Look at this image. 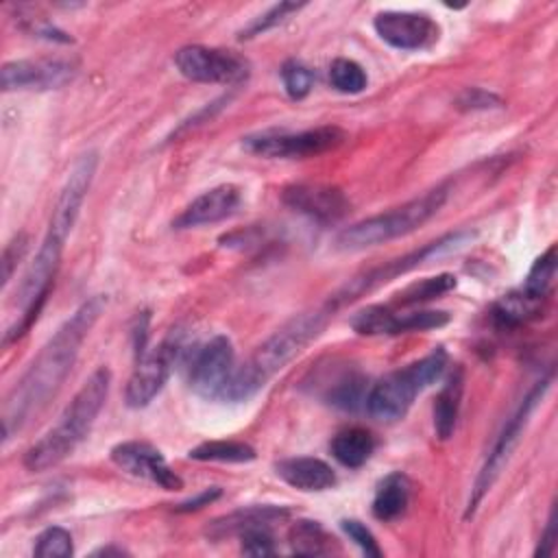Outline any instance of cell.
Wrapping results in <instances>:
<instances>
[{
	"label": "cell",
	"instance_id": "cell-33",
	"mask_svg": "<svg viewBox=\"0 0 558 558\" xmlns=\"http://www.w3.org/2000/svg\"><path fill=\"white\" fill-rule=\"evenodd\" d=\"M240 549L246 556H272L277 551L268 527H251L240 534Z\"/></svg>",
	"mask_w": 558,
	"mask_h": 558
},
{
	"label": "cell",
	"instance_id": "cell-17",
	"mask_svg": "<svg viewBox=\"0 0 558 558\" xmlns=\"http://www.w3.org/2000/svg\"><path fill=\"white\" fill-rule=\"evenodd\" d=\"M242 205V190L233 183H220L196 196L172 222L174 229H192L220 222L233 216Z\"/></svg>",
	"mask_w": 558,
	"mask_h": 558
},
{
	"label": "cell",
	"instance_id": "cell-18",
	"mask_svg": "<svg viewBox=\"0 0 558 558\" xmlns=\"http://www.w3.org/2000/svg\"><path fill=\"white\" fill-rule=\"evenodd\" d=\"M290 517V510L283 506L275 504H264V506H246L238 508L229 514H222L214 519L207 525V536L209 538H225L233 534H242L251 527H270L277 521H283Z\"/></svg>",
	"mask_w": 558,
	"mask_h": 558
},
{
	"label": "cell",
	"instance_id": "cell-2",
	"mask_svg": "<svg viewBox=\"0 0 558 558\" xmlns=\"http://www.w3.org/2000/svg\"><path fill=\"white\" fill-rule=\"evenodd\" d=\"M331 310L327 305L303 312L272 331L242 366H235L220 401L242 403L255 397L281 368H286L314 338L320 336Z\"/></svg>",
	"mask_w": 558,
	"mask_h": 558
},
{
	"label": "cell",
	"instance_id": "cell-30",
	"mask_svg": "<svg viewBox=\"0 0 558 558\" xmlns=\"http://www.w3.org/2000/svg\"><path fill=\"white\" fill-rule=\"evenodd\" d=\"M33 554L37 558H70L74 554V545H72V534L65 527L52 525L46 527L37 538H35V547Z\"/></svg>",
	"mask_w": 558,
	"mask_h": 558
},
{
	"label": "cell",
	"instance_id": "cell-39",
	"mask_svg": "<svg viewBox=\"0 0 558 558\" xmlns=\"http://www.w3.org/2000/svg\"><path fill=\"white\" fill-rule=\"evenodd\" d=\"M556 510L551 508L549 510V519L545 523V532L541 534V541H538V547H536V556H554L556 551Z\"/></svg>",
	"mask_w": 558,
	"mask_h": 558
},
{
	"label": "cell",
	"instance_id": "cell-26",
	"mask_svg": "<svg viewBox=\"0 0 558 558\" xmlns=\"http://www.w3.org/2000/svg\"><path fill=\"white\" fill-rule=\"evenodd\" d=\"M192 460L198 462H229L242 464L255 460V449L242 440H205L187 451Z\"/></svg>",
	"mask_w": 558,
	"mask_h": 558
},
{
	"label": "cell",
	"instance_id": "cell-19",
	"mask_svg": "<svg viewBox=\"0 0 558 558\" xmlns=\"http://www.w3.org/2000/svg\"><path fill=\"white\" fill-rule=\"evenodd\" d=\"M275 473L292 488H299L305 493H320V490L333 488L338 482L333 469L327 462L310 456L279 460L275 464Z\"/></svg>",
	"mask_w": 558,
	"mask_h": 558
},
{
	"label": "cell",
	"instance_id": "cell-32",
	"mask_svg": "<svg viewBox=\"0 0 558 558\" xmlns=\"http://www.w3.org/2000/svg\"><path fill=\"white\" fill-rule=\"evenodd\" d=\"M305 4L303 2H279V4H272L270 9H266L262 15H257L246 28H242L240 37L242 39H251V37H257L275 26H279L283 20H288L292 13H296L299 9H303Z\"/></svg>",
	"mask_w": 558,
	"mask_h": 558
},
{
	"label": "cell",
	"instance_id": "cell-29",
	"mask_svg": "<svg viewBox=\"0 0 558 558\" xmlns=\"http://www.w3.org/2000/svg\"><path fill=\"white\" fill-rule=\"evenodd\" d=\"M329 83L340 94H360L366 89L368 76L357 61L340 57L329 65Z\"/></svg>",
	"mask_w": 558,
	"mask_h": 558
},
{
	"label": "cell",
	"instance_id": "cell-20",
	"mask_svg": "<svg viewBox=\"0 0 558 558\" xmlns=\"http://www.w3.org/2000/svg\"><path fill=\"white\" fill-rule=\"evenodd\" d=\"M320 397L340 410H357L366 401V379L355 368H340L331 377L320 379Z\"/></svg>",
	"mask_w": 558,
	"mask_h": 558
},
{
	"label": "cell",
	"instance_id": "cell-28",
	"mask_svg": "<svg viewBox=\"0 0 558 558\" xmlns=\"http://www.w3.org/2000/svg\"><path fill=\"white\" fill-rule=\"evenodd\" d=\"M456 277L449 275V272H442V275H436V277H425L421 281H414L410 283L405 290H401L397 296V301L401 305H416V303H423V301H432V299H438L447 292H451L456 288Z\"/></svg>",
	"mask_w": 558,
	"mask_h": 558
},
{
	"label": "cell",
	"instance_id": "cell-36",
	"mask_svg": "<svg viewBox=\"0 0 558 558\" xmlns=\"http://www.w3.org/2000/svg\"><path fill=\"white\" fill-rule=\"evenodd\" d=\"M24 28L33 37H41V39H48V41H59V44H70L72 41V37L65 31L57 28L54 24H50V22H46L41 17H26Z\"/></svg>",
	"mask_w": 558,
	"mask_h": 558
},
{
	"label": "cell",
	"instance_id": "cell-4",
	"mask_svg": "<svg viewBox=\"0 0 558 558\" xmlns=\"http://www.w3.org/2000/svg\"><path fill=\"white\" fill-rule=\"evenodd\" d=\"M447 196H449V185H438L399 207H392L388 211L353 222L351 227L342 229L336 235V248L362 251V248L377 246L395 238L408 235L418 227H423L429 218H434L442 209Z\"/></svg>",
	"mask_w": 558,
	"mask_h": 558
},
{
	"label": "cell",
	"instance_id": "cell-8",
	"mask_svg": "<svg viewBox=\"0 0 558 558\" xmlns=\"http://www.w3.org/2000/svg\"><path fill=\"white\" fill-rule=\"evenodd\" d=\"M471 238H473L471 231L447 233V235H442V238H438V240H434V242L421 246L418 251H412V253H408V255H403V257H397V259H392V262H388V264H384V266L371 268V270H366V272L353 277L351 281H347L340 290H336V292L329 296V301H327L325 305H327L331 312H336L338 307H342V305L355 301L357 296H362V294H366V292H371V290H375V288L388 283L390 279H395V277H399V275H403V272H408V270L421 266V264L427 262L429 257L462 246V244H464L466 240H471Z\"/></svg>",
	"mask_w": 558,
	"mask_h": 558
},
{
	"label": "cell",
	"instance_id": "cell-25",
	"mask_svg": "<svg viewBox=\"0 0 558 558\" xmlns=\"http://www.w3.org/2000/svg\"><path fill=\"white\" fill-rule=\"evenodd\" d=\"M290 547L299 556H323L336 549L333 538L318 521L301 519L290 527Z\"/></svg>",
	"mask_w": 558,
	"mask_h": 558
},
{
	"label": "cell",
	"instance_id": "cell-35",
	"mask_svg": "<svg viewBox=\"0 0 558 558\" xmlns=\"http://www.w3.org/2000/svg\"><path fill=\"white\" fill-rule=\"evenodd\" d=\"M26 246H28V238L24 233H17V235H13L11 242H7L4 251H2V286H7L11 281L15 266L20 264V259L26 253Z\"/></svg>",
	"mask_w": 558,
	"mask_h": 558
},
{
	"label": "cell",
	"instance_id": "cell-22",
	"mask_svg": "<svg viewBox=\"0 0 558 558\" xmlns=\"http://www.w3.org/2000/svg\"><path fill=\"white\" fill-rule=\"evenodd\" d=\"M410 480L403 473H388L375 488L373 517L379 521H397L405 514L410 504Z\"/></svg>",
	"mask_w": 558,
	"mask_h": 558
},
{
	"label": "cell",
	"instance_id": "cell-10",
	"mask_svg": "<svg viewBox=\"0 0 558 558\" xmlns=\"http://www.w3.org/2000/svg\"><path fill=\"white\" fill-rule=\"evenodd\" d=\"M181 340L170 336L161 340L153 351L142 353L126 386H124V401L129 408L140 410L146 408L166 386L174 362L181 355Z\"/></svg>",
	"mask_w": 558,
	"mask_h": 558
},
{
	"label": "cell",
	"instance_id": "cell-34",
	"mask_svg": "<svg viewBox=\"0 0 558 558\" xmlns=\"http://www.w3.org/2000/svg\"><path fill=\"white\" fill-rule=\"evenodd\" d=\"M344 534L366 554V556H373V558H379L381 556V549L373 536V532L357 519H342L340 521Z\"/></svg>",
	"mask_w": 558,
	"mask_h": 558
},
{
	"label": "cell",
	"instance_id": "cell-31",
	"mask_svg": "<svg viewBox=\"0 0 558 558\" xmlns=\"http://www.w3.org/2000/svg\"><path fill=\"white\" fill-rule=\"evenodd\" d=\"M281 81H283L286 94L292 100H301L314 87V72L305 63H301L296 59H290L281 65Z\"/></svg>",
	"mask_w": 558,
	"mask_h": 558
},
{
	"label": "cell",
	"instance_id": "cell-7",
	"mask_svg": "<svg viewBox=\"0 0 558 558\" xmlns=\"http://www.w3.org/2000/svg\"><path fill=\"white\" fill-rule=\"evenodd\" d=\"M549 384H551V375L536 381L534 388L525 395V399L519 403V408L514 410V414L508 418V423L504 425L501 434L497 436L493 449L488 451V458L482 466V471L477 473V480L473 484V490H471V497H469V506H466V517H473L477 504L484 499V495L490 490V486L495 484V480L499 477V473L504 471L506 462L510 460L512 451L517 449L521 436H523V429L532 416V412L536 410V405L543 401L545 392L549 390Z\"/></svg>",
	"mask_w": 558,
	"mask_h": 558
},
{
	"label": "cell",
	"instance_id": "cell-15",
	"mask_svg": "<svg viewBox=\"0 0 558 558\" xmlns=\"http://www.w3.org/2000/svg\"><path fill=\"white\" fill-rule=\"evenodd\" d=\"M96 166H98V153L96 150H87L83 153L74 166L68 172V179L61 187V194L52 207V216L48 222V229H54L63 235H70L78 211L83 207V201L89 192V185L94 181L96 174Z\"/></svg>",
	"mask_w": 558,
	"mask_h": 558
},
{
	"label": "cell",
	"instance_id": "cell-37",
	"mask_svg": "<svg viewBox=\"0 0 558 558\" xmlns=\"http://www.w3.org/2000/svg\"><path fill=\"white\" fill-rule=\"evenodd\" d=\"M458 105L462 109H488V107H497L499 98L495 94L482 89V87H469L460 94Z\"/></svg>",
	"mask_w": 558,
	"mask_h": 558
},
{
	"label": "cell",
	"instance_id": "cell-5",
	"mask_svg": "<svg viewBox=\"0 0 558 558\" xmlns=\"http://www.w3.org/2000/svg\"><path fill=\"white\" fill-rule=\"evenodd\" d=\"M447 362H449L447 351L442 347H436L432 353L423 355L421 360L384 375L366 392V401H364L366 412L381 423L401 421L408 414L410 405L414 403L416 395H421L427 386H432L442 377Z\"/></svg>",
	"mask_w": 558,
	"mask_h": 558
},
{
	"label": "cell",
	"instance_id": "cell-21",
	"mask_svg": "<svg viewBox=\"0 0 558 558\" xmlns=\"http://www.w3.org/2000/svg\"><path fill=\"white\" fill-rule=\"evenodd\" d=\"M462 392H464V371L462 366H456L445 379L434 401V429L440 440L451 438L456 429L460 405H462Z\"/></svg>",
	"mask_w": 558,
	"mask_h": 558
},
{
	"label": "cell",
	"instance_id": "cell-1",
	"mask_svg": "<svg viewBox=\"0 0 558 558\" xmlns=\"http://www.w3.org/2000/svg\"><path fill=\"white\" fill-rule=\"evenodd\" d=\"M105 305L107 299L102 294L89 296L41 347L37 357L31 362L26 373L20 377V381L11 388V392L4 399V440L20 432L28 423V418L37 414L57 395V390L61 388L78 357L83 340L89 336Z\"/></svg>",
	"mask_w": 558,
	"mask_h": 558
},
{
	"label": "cell",
	"instance_id": "cell-24",
	"mask_svg": "<svg viewBox=\"0 0 558 558\" xmlns=\"http://www.w3.org/2000/svg\"><path fill=\"white\" fill-rule=\"evenodd\" d=\"M349 325L360 336H397L401 333V312L373 303L357 310L349 318Z\"/></svg>",
	"mask_w": 558,
	"mask_h": 558
},
{
	"label": "cell",
	"instance_id": "cell-11",
	"mask_svg": "<svg viewBox=\"0 0 558 558\" xmlns=\"http://www.w3.org/2000/svg\"><path fill=\"white\" fill-rule=\"evenodd\" d=\"M235 371V351L227 336L218 333L201 344L190 360V386L203 399H220Z\"/></svg>",
	"mask_w": 558,
	"mask_h": 558
},
{
	"label": "cell",
	"instance_id": "cell-40",
	"mask_svg": "<svg viewBox=\"0 0 558 558\" xmlns=\"http://www.w3.org/2000/svg\"><path fill=\"white\" fill-rule=\"evenodd\" d=\"M111 554L124 556L126 551H124V549H118V547H102V549H96V551H94V556H111Z\"/></svg>",
	"mask_w": 558,
	"mask_h": 558
},
{
	"label": "cell",
	"instance_id": "cell-13",
	"mask_svg": "<svg viewBox=\"0 0 558 558\" xmlns=\"http://www.w3.org/2000/svg\"><path fill=\"white\" fill-rule=\"evenodd\" d=\"M375 33L397 50H427L438 37V24L416 11H379L373 20Z\"/></svg>",
	"mask_w": 558,
	"mask_h": 558
},
{
	"label": "cell",
	"instance_id": "cell-27",
	"mask_svg": "<svg viewBox=\"0 0 558 558\" xmlns=\"http://www.w3.org/2000/svg\"><path fill=\"white\" fill-rule=\"evenodd\" d=\"M554 277H556V246L551 244L541 257L534 259L519 292L536 303H545V299L551 290Z\"/></svg>",
	"mask_w": 558,
	"mask_h": 558
},
{
	"label": "cell",
	"instance_id": "cell-23",
	"mask_svg": "<svg viewBox=\"0 0 558 558\" xmlns=\"http://www.w3.org/2000/svg\"><path fill=\"white\" fill-rule=\"evenodd\" d=\"M331 456L347 469H360L375 451V436L364 427H349L333 436Z\"/></svg>",
	"mask_w": 558,
	"mask_h": 558
},
{
	"label": "cell",
	"instance_id": "cell-12",
	"mask_svg": "<svg viewBox=\"0 0 558 558\" xmlns=\"http://www.w3.org/2000/svg\"><path fill=\"white\" fill-rule=\"evenodd\" d=\"M76 74V63L70 59H15L0 70L2 92H46L59 89Z\"/></svg>",
	"mask_w": 558,
	"mask_h": 558
},
{
	"label": "cell",
	"instance_id": "cell-6",
	"mask_svg": "<svg viewBox=\"0 0 558 558\" xmlns=\"http://www.w3.org/2000/svg\"><path fill=\"white\" fill-rule=\"evenodd\" d=\"M347 140V133L336 124L314 126L305 131H264L246 135L242 148L268 159H305L336 150Z\"/></svg>",
	"mask_w": 558,
	"mask_h": 558
},
{
	"label": "cell",
	"instance_id": "cell-14",
	"mask_svg": "<svg viewBox=\"0 0 558 558\" xmlns=\"http://www.w3.org/2000/svg\"><path fill=\"white\" fill-rule=\"evenodd\" d=\"M111 460L126 473L148 480L163 490H181L183 480L168 466L163 453L146 440H124L111 449Z\"/></svg>",
	"mask_w": 558,
	"mask_h": 558
},
{
	"label": "cell",
	"instance_id": "cell-3",
	"mask_svg": "<svg viewBox=\"0 0 558 558\" xmlns=\"http://www.w3.org/2000/svg\"><path fill=\"white\" fill-rule=\"evenodd\" d=\"M111 373L107 366L96 368L78 388L74 399L65 405L59 421L24 453L28 471H46L57 466L87 438L109 395Z\"/></svg>",
	"mask_w": 558,
	"mask_h": 558
},
{
	"label": "cell",
	"instance_id": "cell-38",
	"mask_svg": "<svg viewBox=\"0 0 558 558\" xmlns=\"http://www.w3.org/2000/svg\"><path fill=\"white\" fill-rule=\"evenodd\" d=\"M220 495H222V490H220L218 486H211V488H205V490H201L198 495H194V497L181 501L174 510H177V512H194V510H201V508L209 506V504L216 501Z\"/></svg>",
	"mask_w": 558,
	"mask_h": 558
},
{
	"label": "cell",
	"instance_id": "cell-16",
	"mask_svg": "<svg viewBox=\"0 0 558 558\" xmlns=\"http://www.w3.org/2000/svg\"><path fill=\"white\" fill-rule=\"evenodd\" d=\"M283 203L318 222H336L349 211V198L340 187L325 183H292L281 194Z\"/></svg>",
	"mask_w": 558,
	"mask_h": 558
},
{
	"label": "cell",
	"instance_id": "cell-9",
	"mask_svg": "<svg viewBox=\"0 0 558 558\" xmlns=\"http://www.w3.org/2000/svg\"><path fill=\"white\" fill-rule=\"evenodd\" d=\"M177 70L194 83H222V85H238L248 78L251 63L225 48H209V46H183L174 54Z\"/></svg>",
	"mask_w": 558,
	"mask_h": 558
}]
</instances>
